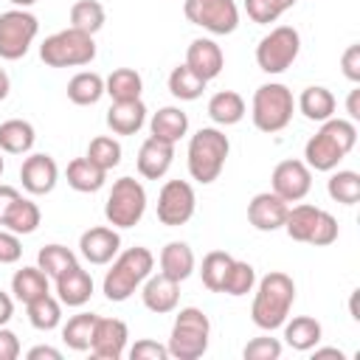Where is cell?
<instances>
[{
    "label": "cell",
    "instance_id": "6da1fadb",
    "mask_svg": "<svg viewBox=\"0 0 360 360\" xmlns=\"http://www.w3.org/2000/svg\"><path fill=\"white\" fill-rule=\"evenodd\" d=\"M357 143V127L349 118H326L321 129L307 141L304 146V163L315 172H332L338 163L354 149Z\"/></svg>",
    "mask_w": 360,
    "mask_h": 360
},
{
    "label": "cell",
    "instance_id": "7a4b0ae2",
    "mask_svg": "<svg viewBox=\"0 0 360 360\" xmlns=\"http://www.w3.org/2000/svg\"><path fill=\"white\" fill-rule=\"evenodd\" d=\"M292 304H295V281L287 273L273 270L262 276L256 284V295L250 304V321L259 329L273 332L290 318Z\"/></svg>",
    "mask_w": 360,
    "mask_h": 360
},
{
    "label": "cell",
    "instance_id": "3957f363",
    "mask_svg": "<svg viewBox=\"0 0 360 360\" xmlns=\"http://www.w3.org/2000/svg\"><path fill=\"white\" fill-rule=\"evenodd\" d=\"M152 267H155V256H152L149 248L135 245V248L118 253L115 262H112V267L104 273V281H101L104 298L107 301H115V304L127 301L146 281V276L152 273Z\"/></svg>",
    "mask_w": 360,
    "mask_h": 360
},
{
    "label": "cell",
    "instance_id": "277c9868",
    "mask_svg": "<svg viewBox=\"0 0 360 360\" xmlns=\"http://www.w3.org/2000/svg\"><path fill=\"white\" fill-rule=\"evenodd\" d=\"M228 152H231V141H228V135H225L222 129H217V127H202V129H197V132L191 135L188 152H186L191 180H197V183H202V186L214 183V180L222 174V169H225Z\"/></svg>",
    "mask_w": 360,
    "mask_h": 360
},
{
    "label": "cell",
    "instance_id": "5b68a950",
    "mask_svg": "<svg viewBox=\"0 0 360 360\" xmlns=\"http://www.w3.org/2000/svg\"><path fill=\"white\" fill-rule=\"evenodd\" d=\"M208 338H211V321L202 309L197 307H183L174 315L172 323V335H169V357L174 360H197L205 354L208 349Z\"/></svg>",
    "mask_w": 360,
    "mask_h": 360
},
{
    "label": "cell",
    "instance_id": "8992f818",
    "mask_svg": "<svg viewBox=\"0 0 360 360\" xmlns=\"http://www.w3.org/2000/svg\"><path fill=\"white\" fill-rule=\"evenodd\" d=\"M292 112H295V98L287 84L267 82L256 87L253 101H250V118L259 132H267V135L281 132L292 121Z\"/></svg>",
    "mask_w": 360,
    "mask_h": 360
},
{
    "label": "cell",
    "instance_id": "52a82bcc",
    "mask_svg": "<svg viewBox=\"0 0 360 360\" xmlns=\"http://www.w3.org/2000/svg\"><path fill=\"white\" fill-rule=\"evenodd\" d=\"M39 59L48 68H82L96 59V42L90 34L76 28H62L39 45Z\"/></svg>",
    "mask_w": 360,
    "mask_h": 360
},
{
    "label": "cell",
    "instance_id": "ba28073f",
    "mask_svg": "<svg viewBox=\"0 0 360 360\" xmlns=\"http://www.w3.org/2000/svg\"><path fill=\"white\" fill-rule=\"evenodd\" d=\"M146 214V188L135 177H118L107 194L104 217L112 228H135Z\"/></svg>",
    "mask_w": 360,
    "mask_h": 360
},
{
    "label": "cell",
    "instance_id": "9c48e42d",
    "mask_svg": "<svg viewBox=\"0 0 360 360\" xmlns=\"http://www.w3.org/2000/svg\"><path fill=\"white\" fill-rule=\"evenodd\" d=\"M298 51H301V34L292 28V25H276L270 28V34H264L256 45V65L276 76V73H284L295 59H298Z\"/></svg>",
    "mask_w": 360,
    "mask_h": 360
},
{
    "label": "cell",
    "instance_id": "30bf717a",
    "mask_svg": "<svg viewBox=\"0 0 360 360\" xmlns=\"http://www.w3.org/2000/svg\"><path fill=\"white\" fill-rule=\"evenodd\" d=\"M39 34V20L28 8H8L0 14V59H22Z\"/></svg>",
    "mask_w": 360,
    "mask_h": 360
},
{
    "label": "cell",
    "instance_id": "8fae6325",
    "mask_svg": "<svg viewBox=\"0 0 360 360\" xmlns=\"http://www.w3.org/2000/svg\"><path fill=\"white\" fill-rule=\"evenodd\" d=\"M183 14L191 25L217 37L233 34L239 25V8L233 0H186Z\"/></svg>",
    "mask_w": 360,
    "mask_h": 360
},
{
    "label": "cell",
    "instance_id": "7c38bea8",
    "mask_svg": "<svg viewBox=\"0 0 360 360\" xmlns=\"http://www.w3.org/2000/svg\"><path fill=\"white\" fill-rule=\"evenodd\" d=\"M197 194L188 180H166L158 194V219L169 228L186 225L194 217Z\"/></svg>",
    "mask_w": 360,
    "mask_h": 360
},
{
    "label": "cell",
    "instance_id": "4fadbf2b",
    "mask_svg": "<svg viewBox=\"0 0 360 360\" xmlns=\"http://www.w3.org/2000/svg\"><path fill=\"white\" fill-rule=\"evenodd\" d=\"M270 186H273V194H278L284 202H301L312 188V169L304 160L287 158L276 163L270 174Z\"/></svg>",
    "mask_w": 360,
    "mask_h": 360
},
{
    "label": "cell",
    "instance_id": "5bb4252c",
    "mask_svg": "<svg viewBox=\"0 0 360 360\" xmlns=\"http://www.w3.org/2000/svg\"><path fill=\"white\" fill-rule=\"evenodd\" d=\"M129 329L121 318H98L90 340V352L98 360H121L127 352Z\"/></svg>",
    "mask_w": 360,
    "mask_h": 360
},
{
    "label": "cell",
    "instance_id": "9a60e30c",
    "mask_svg": "<svg viewBox=\"0 0 360 360\" xmlns=\"http://www.w3.org/2000/svg\"><path fill=\"white\" fill-rule=\"evenodd\" d=\"M20 180H22V188H25L28 194H34V197L51 194L53 186H56V180H59V166H56V160H53L51 155L34 152V155H28V158L22 160V166H20Z\"/></svg>",
    "mask_w": 360,
    "mask_h": 360
},
{
    "label": "cell",
    "instance_id": "2e32d148",
    "mask_svg": "<svg viewBox=\"0 0 360 360\" xmlns=\"http://www.w3.org/2000/svg\"><path fill=\"white\" fill-rule=\"evenodd\" d=\"M287 211H290V202H284L278 194L273 191H259L250 202H248V222L256 228V231H278L284 228V219H287Z\"/></svg>",
    "mask_w": 360,
    "mask_h": 360
},
{
    "label": "cell",
    "instance_id": "e0dca14e",
    "mask_svg": "<svg viewBox=\"0 0 360 360\" xmlns=\"http://www.w3.org/2000/svg\"><path fill=\"white\" fill-rule=\"evenodd\" d=\"M118 248H121V236L115 228H107V225L87 228L79 236V253L90 264H110L118 256Z\"/></svg>",
    "mask_w": 360,
    "mask_h": 360
},
{
    "label": "cell",
    "instance_id": "ac0fdd59",
    "mask_svg": "<svg viewBox=\"0 0 360 360\" xmlns=\"http://www.w3.org/2000/svg\"><path fill=\"white\" fill-rule=\"evenodd\" d=\"M141 298H143V307L155 315H166V312H174L177 309V301H180V281L158 273V276H146V281L141 284Z\"/></svg>",
    "mask_w": 360,
    "mask_h": 360
},
{
    "label": "cell",
    "instance_id": "d6986e66",
    "mask_svg": "<svg viewBox=\"0 0 360 360\" xmlns=\"http://www.w3.org/2000/svg\"><path fill=\"white\" fill-rule=\"evenodd\" d=\"M172 160H174V143H166L155 135H149L141 149H138V158H135V166H138V174L146 177V180H160L169 169H172Z\"/></svg>",
    "mask_w": 360,
    "mask_h": 360
},
{
    "label": "cell",
    "instance_id": "ffe728a7",
    "mask_svg": "<svg viewBox=\"0 0 360 360\" xmlns=\"http://www.w3.org/2000/svg\"><path fill=\"white\" fill-rule=\"evenodd\" d=\"M186 65H188L200 79L211 82V79H217V76L222 73V68H225V53H222V48H219L214 39L197 37V39H191V45H188V51H186Z\"/></svg>",
    "mask_w": 360,
    "mask_h": 360
},
{
    "label": "cell",
    "instance_id": "44dd1931",
    "mask_svg": "<svg viewBox=\"0 0 360 360\" xmlns=\"http://www.w3.org/2000/svg\"><path fill=\"white\" fill-rule=\"evenodd\" d=\"M56 281V298L65 304V307H84L93 295V276L82 267V264H73L68 267Z\"/></svg>",
    "mask_w": 360,
    "mask_h": 360
},
{
    "label": "cell",
    "instance_id": "7402d4cb",
    "mask_svg": "<svg viewBox=\"0 0 360 360\" xmlns=\"http://www.w3.org/2000/svg\"><path fill=\"white\" fill-rule=\"evenodd\" d=\"M146 124V104L141 98L132 101H112L107 110V127L115 135H135Z\"/></svg>",
    "mask_w": 360,
    "mask_h": 360
},
{
    "label": "cell",
    "instance_id": "603a6c76",
    "mask_svg": "<svg viewBox=\"0 0 360 360\" xmlns=\"http://www.w3.org/2000/svg\"><path fill=\"white\" fill-rule=\"evenodd\" d=\"M295 107L301 110V115H304V118L323 124L326 118H332V115H335L338 101H335V96H332V90H329V87H323V84H309V87H304V90H301V96H298Z\"/></svg>",
    "mask_w": 360,
    "mask_h": 360
},
{
    "label": "cell",
    "instance_id": "cb8c5ba5",
    "mask_svg": "<svg viewBox=\"0 0 360 360\" xmlns=\"http://www.w3.org/2000/svg\"><path fill=\"white\" fill-rule=\"evenodd\" d=\"M65 177H68V186L79 194H93L98 191L104 183H107V172L98 169L87 155L84 158H73L65 169Z\"/></svg>",
    "mask_w": 360,
    "mask_h": 360
},
{
    "label": "cell",
    "instance_id": "d4e9b609",
    "mask_svg": "<svg viewBox=\"0 0 360 360\" xmlns=\"http://www.w3.org/2000/svg\"><path fill=\"white\" fill-rule=\"evenodd\" d=\"M158 264H160V273L174 278V281H186L191 273H194V250L186 245V242H169L163 245L160 256H158Z\"/></svg>",
    "mask_w": 360,
    "mask_h": 360
},
{
    "label": "cell",
    "instance_id": "484cf974",
    "mask_svg": "<svg viewBox=\"0 0 360 360\" xmlns=\"http://www.w3.org/2000/svg\"><path fill=\"white\" fill-rule=\"evenodd\" d=\"M149 132L166 143H177L186 132H188V115L180 107H160L152 118H149Z\"/></svg>",
    "mask_w": 360,
    "mask_h": 360
},
{
    "label": "cell",
    "instance_id": "4316f807",
    "mask_svg": "<svg viewBox=\"0 0 360 360\" xmlns=\"http://www.w3.org/2000/svg\"><path fill=\"white\" fill-rule=\"evenodd\" d=\"M281 326H284V343L295 352H312L321 343V335H323L321 323L309 315H298L292 321H284Z\"/></svg>",
    "mask_w": 360,
    "mask_h": 360
},
{
    "label": "cell",
    "instance_id": "83f0119b",
    "mask_svg": "<svg viewBox=\"0 0 360 360\" xmlns=\"http://www.w3.org/2000/svg\"><path fill=\"white\" fill-rule=\"evenodd\" d=\"M248 107H245V98L236 93V90H219L208 98V115L214 124L219 127H233L245 118Z\"/></svg>",
    "mask_w": 360,
    "mask_h": 360
},
{
    "label": "cell",
    "instance_id": "f1b7e54d",
    "mask_svg": "<svg viewBox=\"0 0 360 360\" xmlns=\"http://www.w3.org/2000/svg\"><path fill=\"white\" fill-rule=\"evenodd\" d=\"M34 141H37V132H34L31 121L8 118V121L0 124V152H6V155H25V152H31Z\"/></svg>",
    "mask_w": 360,
    "mask_h": 360
},
{
    "label": "cell",
    "instance_id": "f546056e",
    "mask_svg": "<svg viewBox=\"0 0 360 360\" xmlns=\"http://www.w3.org/2000/svg\"><path fill=\"white\" fill-rule=\"evenodd\" d=\"M25 315H28V323L34 329L51 332V329H56L62 323V301L56 295L45 292V295H39V298L25 304Z\"/></svg>",
    "mask_w": 360,
    "mask_h": 360
},
{
    "label": "cell",
    "instance_id": "4dcf8cb0",
    "mask_svg": "<svg viewBox=\"0 0 360 360\" xmlns=\"http://www.w3.org/2000/svg\"><path fill=\"white\" fill-rule=\"evenodd\" d=\"M141 90H143V79L135 68H115L107 79H104V93L112 98V101H132V98H141Z\"/></svg>",
    "mask_w": 360,
    "mask_h": 360
},
{
    "label": "cell",
    "instance_id": "1f68e13d",
    "mask_svg": "<svg viewBox=\"0 0 360 360\" xmlns=\"http://www.w3.org/2000/svg\"><path fill=\"white\" fill-rule=\"evenodd\" d=\"M39 222H42L39 205H37L34 200H28V197H20V200L11 205V211L6 214L3 228H8V231L17 233V236H28V233H34V231L39 228Z\"/></svg>",
    "mask_w": 360,
    "mask_h": 360
},
{
    "label": "cell",
    "instance_id": "d6a6232c",
    "mask_svg": "<svg viewBox=\"0 0 360 360\" xmlns=\"http://www.w3.org/2000/svg\"><path fill=\"white\" fill-rule=\"evenodd\" d=\"M11 292H14V298H17L20 304H28V301H34V298L51 292V290H48V276H45L39 267H20V270L11 276Z\"/></svg>",
    "mask_w": 360,
    "mask_h": 360
},
{
    "label": "cell",
    "instance_id": "836d02e7",
    "mask_svg": "<svg viewBox=\"0 0 360 360\" xmlns=\"http://www.w3.org/2000/svg\"><path fill=\"white\" fill-rule=\"evenodd\" d=\"M104 96V79L96 70H82L68 82V98L79 107H90Z\"/></svg>",
    "mask_w": 360,
    "mask_h": 360
},
{
    "label": "cell",
    "instance_id": "e575fe53",
    "mask_svg": "<svg viewBox=\"0 0 360 360\" xmlns=\"http://www.w3.org/2000/svg\"><path fill=\"white\" fill-rule=\"evenodd\" d=\"M98 315L96 312H79L73 318H68V323L62 326V340L68 349L73 352H87L90 340H93V329H96Z\"/></svg>",
    "mask_w": 360,
    "mask_h": 360
},
{
    "label": "cell",
    "instance_id": "d590c367",
    "mask_svg": "<svg viewBox=\"0 0 360 360\" xmlns=\"http://www.w3.org/2000/svg\"><path fill=\"white\" fill-rule=\"evenodd\" d=\"M104 20H107V11L98 0H76L70 6V28L76 31H84L93 37L104 28Z\"/></svg>",
    "mask_w": 360,
    "mask_h": 360
},
{
    "label": "cell",
    "instance_id": "8d00e7d4",
    "mask_svg": "<svg viewBox=\"0 0 360 360\" xmlns=\"http://www.w3.org/2000/svg\"><path fill=\"white\" fill-rule=\"evenodd\" d=\"M205 79H200L186 62L183 65H177V68H172V73H169V93L174 96V98H180V101H194V98H200L202 93H205Z\"/></svg>",
    "mask_w": 360,
    "mask_h": 360
},
{
    "label": "cell",
    "instance_id": "74e56055",
    "mask_svg": "<svg viewBox=\"0 0 360 360\" xmlns=\"http://www.w3.org/2000/svg\"><path fill=\"white\" fill-rule=\"evenodd\" d=\"M233 264V256L225 253V250H211L202 256V264H200V278L202 284L211 290V292H222V284H225V276Z\"/></svg>",
    "mask_w": 360,
    "mask_h": 360
},
{
    "label": "cell",
    "instance_id": "f35d334b",
    "mask_svg": "<svg viewBox=\"0 0 360 360\" xmlns=\"http://www.w3.org/2000/svg\"><path fill=\"white\" fill-rule=\"evenodd\" d=\"M326 191L340 205H354L360 200V174L352 169H338L326 180Z\"/></svg>",
    "mask_w": 360,
    "mask_h": 360
},
{
    "label": "cell",
    "instance_id": "ab89813d",
    "mask_svg": "<svg viewBox=\"0 0 360 360\" xmlns=\"http://www.w3.org/2000/svg\"><path fill=\"white\" fill-rule=\"evenodd\" d=\"M318 211H321L318 205H307V202L292 205V208L287 211V219H284L287 236H290L292 242H309V233H312V228H315Z\"/></svg>",
    "mask_w": 360,
    "mask_h": 360
},
{
    "label": "cell",
    "instance_id": "60d3db41",
    "mask_svg": "<svg viewBox=\"0 0 360 360\" xmlns=\"http://www.w3.org/2000/svg\"><path fill=\"white\" fill-rule=\"evenodd\" d=\"M73 264H79L76 262V253L70 250V248H65V245H45L39 253H37V267L48 276V278H59L68 267H73Z\"/></svg>",
    "mask_w": 360,
    "mask_h": 360
},
{
    "label": "cell",
    "instance_id": "b9f144b4",
    "mask_svg": "<svg viewBox=\"0 0 360 360\" xmlns=\"http://www.w3.org/2000/svg\"><path fill=\"white\" fill-rule=\"evenodd\" d=\"M253 287H256V270H253V264L233 259V264H231V270H228V276H225L222 292L239 298V295L253 292Z\"/></svg>",
    "mask_w": 360,
    "mask_h": 360
},
{
    "label": "cell",
    "instance_id": "7bdbcfd3",
    "mask_svg": "<svg viewBox=\"0 0 360 360\" xmlns=\"http://www.w3.org/2000/svg\"><path fill=\"white\" fill-rule=\"evenodd\" d=\"M87 158H90L98 169L110 172V169H115V166L121 163V143H118L112 135H96V138L90 141V146H87Z\"/></svg>",
    "mask_w": 360,
    "mask_h": 360
},
{
    "label": "cell",
    "instance_id": "ee69618b",
    "mask_svg": "<svg viewBox=\"0 0 360 360\" xmlns=\"http://www.w3.org/2000/svg\"><path fill=\"white\" fill-rule=\"evenodd\" d=\"M295 6V0H245V11L253 22L259 25H270L276 22L284 11H290Z\"/></svg>",
    "mask_w": 360,
    "mask_h": 360
},
{
    "label": "cell",
    "instance_id": "f6af8a7d",
    "mask_svg": "<svg viewBox=\"0 0 360 360\" xmlns=\"http://www.w3.org/2000/svg\"><path fill=\"white\" fill-rule=\"evenodd\" d=\"M242 357L245 360H278L281 357V340L278 338H270V335L253 338V340L245 343Z\"/></svg>",
    "mask_w": 360,
    "mask_h": 360
},
{
    "label": "cell",
    "instance_id": "bcb514c9",
    "mask_svg": "<svg viewBox=\"0 0 360 360\" xmlns=\"http://www.w3.org/2000/svg\"><path fill=\"white\" fill-rule=\"evenodd\" d=\"M338 239V219L329 214V211H318V219H315V228L309 233V242L307 245H315V248H323V245H332Z\"/></svg>",
    "mask_w": 360,
    "mask_h": 360
},
{
    "label": "cell",
    "instance_id": "7dc6e473",
    "mask_svg": "<svg viewBox=\"0 0 360 360\" xmlns=\"http://www.w3.org/2000/svg\"><path fill=\"white\" fill-rule=\"evenodd\" d=\"M129 357L132 360H166L169 349L163 343H158V340L143 338V340H135V346L129 349Z\"/></svg>",
    "mask_w": 360,
    "mask_h": 360
},
{
    "label": "cell",
    "instance_id": "c3c4849f",
    "mask_svg": "<svg viewBox=\"0 0 360 360\" xmlns=\"http://www.w3.org/2000/svg\"><path fill=\"white\" fill-rule=\"evenodd\" d=\"M20 256H22L20 236L11 233L8 228L0 231V264H14V262H20Z\"/></svg>",
    "mask_w": 360,
    "mask_h": 360
},
{
    "label": "cell",
    "instance_id": "681fc988",
    "mask_svg": "<svg viewBox=\"0 0 360 360\" xmlns=\"http://www.w3.org/2000/svg\"><path fill=\"white\" fill-rule=\"evenodd\" d=\"M340 70H343V76H346L349 82H354V84L360 82V45H357V42L343 51V56H340Z\"/></svg>",
    "mask_w": 360,
    "mask_h": 360
},
{
    "label": "cell",
    "instance_id": "f907efd6",
    "mask_svg": "<svg viewBox=\"0 0 360 360\" xmlns=\"http://www.w3.org/2000/svg\"><path fill=\"white\" fill-rule=\"evenodd\" d=\"M17 357H20V338L11 329L0 326V360H17Z\"/></svg>",
    "mask_w": 360,
    "mask_h": 360
},
{
    "label": "cell",
    "instance_id": "816d5d0a",
    "mask_svg": "<svg viewBox=\"0 0 360 360\" xmlns=\"http://www.w3.org/2000/svg\"><path fill=\"white\" fill-rule=\"evenodd\" d=\"M20 200V191L14 188V186H6V183H0V225H3V219H6V214L11 211V205Z\"/></svg>",
    "mask_w": 360,
    "mask_h": 360
},
{
    "label": "cell",
    "instance_id": "f5cc1de1",
    "mask_svg": "<svg viewBox=\"0 0 360 360\" xmlns=\"http://www.w3.org/2000/svg\"><path fill=\"white\" fill-rule=\"evenodd\" d=\"M25 357H28V360H42V357H48V360H62V352L53 349V346H34V349H28Z\"/></svg>",
    "mask_w": 360,
    "mask_h": 360
},
{
    "label": "cell",
    "instance_id": "db71d44e",
    "mask_svg": "<svg viewBox=\"0 0 360 360\" xmlns=\"http://www.w3.org/2000/svg\"><path fill=\"white\" fill-rule=\"evenodd\" d=\"M11 315H14V298L0 290V326H6L11 321Z\"/></svg>",
    "mask_w": 360,
    "mask_h": 360
},
{
    "label": "cell",
    "instance_id": "11a10c76",
    "mask_svg": "<svg viewBox=\"0 0 360 360\" xmlns=\"http://www.w3.org/2000/svg\"><path fill=\"white\" fill-rule=\"evenodd\" d=\"M346 112H349V121H357L360 118V90L354 87L346 98Z\"/></svg>",
    "mask_w": 360,
    "mask_h": 360
},
{
    "label": "cell",
    "instance_id": "9f6ffc18",
    "mask_svg": "<svg viewBox=\"0 0 360 360\" xmlns=\"http://www.w3.org/2000/svg\"><path fill=\"white\" fill-rule=\"evenodd\" d=\"M312 352H315V360H321V357H338V360H343V357H346L340 349H332V346H326V349H318V346H315Z\"/></svg>",
    "mask_w": 360,
    "mask_h": 360
},
{
    "label": "cell",
    "instance_id": "6f0895ef",
    "mask_svg": "<svg viewBox=\"0 0 360 360\" xmlns=\"http://www.w3.org/2000/svg\"><path fill=\"white\" fill-rule=\"evenodd\" d=\"M8 90H11V79H8V73L0 68V101L8 96Z\"/></svg>",
    "mask_w": 360,
    "mask_h": 360
},
{
    "label": "cell",
    "instance_id": "680465c9",
    "mask_svg": "<svg viewBox=\"0 0 360 360\" xmlns=\"http://www.w3.org/2000/svg\"><path fill=\"white\" fill-rule=\"evenodd\" d=\"M357 292H360V290H354V292H352V301H349V312H352L354 321H360V312H357Z\"/></svg>",
    "mask_w": 360,
    "mask_h": 360
},
{
    "label": "cell",
    "instance_id": "91938a15",
    "mask_svg": "<svg viewBox=\"0 0 360 360\" xmlns=\"http://www.w3.org/2000/svg\"><path fill=\"white\" fill-rule=\"evenodd\" d=\"M8 3H14V8H28V6H34L37 0H8Z\"/></svg>",
    "mask_w": 360,
    "mask_h": 360
},
{
    "label": "cell",
    "instance_id": "94428289",
    "mask_svg": "<svg viewBox=\"0 0 360 360\" xmlns=\"http://www.w3.org/2000/svg\"><path fill=\"white\" fill-rule=\"evenodd\" d=\"M3 169H6V160H3V152H0V177H3Z\"/></svg>",
    "mask_w": 360,
    "mask_h": 360
}]
</instances>
